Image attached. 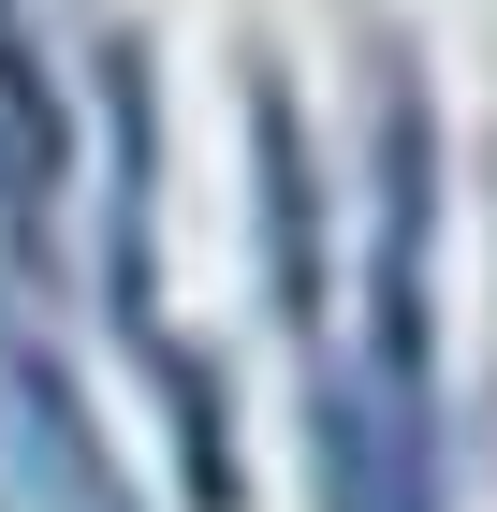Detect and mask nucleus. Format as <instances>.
<instances>
[{
    "instance_id": "1",
    "label": "nucleus",
    "mask_w": 497,
    "mask_h": 512,
    "mask_svg": "<svg viewBox=\"0 0 497 512\" xmlns=\"http://www.w3.org/2000/svg\"><path fill=\"white\" fill-rule=\"evenodd\" d=\"M264 176H278V278H293V308H307V147H293V103L264 88Z\"/></svg>"
}]
</instances>
